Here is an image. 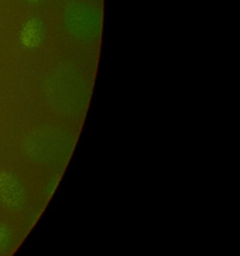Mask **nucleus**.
<instances>
[{"instance_id": "nucleus-3", "label": "nucleus", "mask_w": 240, "mask_h": 256, "mask_svg": "<svg viewBox=\"0 0 240 256\" xmlns=\"http://www.w3.org/2000/svg\"><path fill=\"white\" fill-rule=\"evenodd\" d=\"M28 2H39V0H28Z\"/></svg>"}, {"instance_id": "nucleus-1", "label": "nucleus", "mask_w": 240, "mask_h": 256, "mask_svg": "<svg viewBox=\"0 0 240 256\" xmlns=\"http://www.w3.org/2000/svg\"><path fill=\"white\" fill-rule=\"evenodd\" d=\"M0 199L9 206H22L25 200L24 190L14 176L9 174L0 175Z\"/></svg>"}, {"instance_id": "nucleus-2", "label": "nucleus", "mask_w": 240, "mask_h": 256, "mask_svg": "<svg viewBox=\"0 0 240 256\" xmlns=\"http://www.w3.org/2000/svg\"><path fill=\"white\" fill-rule=\"evenodd\" d=\"M44 39V26L39 19L28 20L20 34V42L26 48H36Z\"/></svg>"}]
</instances>
